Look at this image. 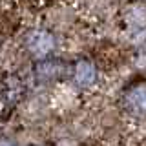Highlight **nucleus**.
Segmentation results:
<instances>
[{
    "label": "nucleus",
    "instance_id": "1",
    "mask_svg": "<svg viewBox=\"0 0 146 146\" xmlns=\"http://www.w3.org/2000/svg\"><path fill=\"white\" fill-rule=\"evenodd\" d=\"M27 51L36 58H44L55 49V36L46 29H35L26 38Z\"/></svg>",
    "mask_w": 146,
    "mask_h": 146
},
{
    "label": "nucleus",
    "instance_id": "4",
    "mask_svg": "<svg viewBox=\"0 0 146 146\" xmlns=\"http://www.w3.org/2000/svg\"><path fill=\"white\" fill-rule=\"evenodd\" d=\"M0 146H18V144L11 139H0Z\"/></svg>",
    "mask_w": 146,
    "mask_h": 146
},
{
    "label": "nucleus",
    "instance_id": "2",
    "mask_svg": "<svg viewBox=\"0 0 146 146\" xmlns=\"http://www.w3.org/2000/svg\"><path fill=\"white\" fill-rule=\"evenodd\" d=\"M73 79H75L77 86L80 88H90V86L95 84L97 80V70H95L93 62L82 58L75 64V70H73Z\"/></svg>",
    "mask_w": 146,
    "mask_h": 146
},
{
    "label": "nucleus",
    "instance_id": "3",
    "mask_svg": "<svg viewBox=\"0 0 146 146\" xmlns=\"http://www.w3.org/2000/svg\"><path fill=\"white\" fill-rule=\"evenodd\" d=\"M126 102H128L130 108L143 111V108H144V90H143V86L131 90L130 93H128V97H126Z\"/></svg>",
    "mask_w": 146,
    "mask_h": 146
}]
</instances>
